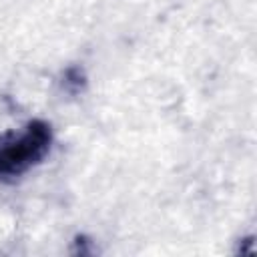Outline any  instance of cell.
<instances>
[{
  "label": "cell",
  "mask_w": 257,
  "mask_h": 257,
  "mask_svg": "<svg viewBox=\"0 0 257 257\" xmlns=\"http://www.w3.org/2000/svg\"><path fill=\"white\" fill-rule=\"evenodd\" d=\"M62 86H64V90L70 92V94L80 92V90L86 86V76H84L82 68H78V66L66 68L64 74H62Z\"/></svg>",
  "instance_id": "cell-2"
},
{
  "label": "cell",
  "mask_w": 257,
  "mask_h": 257,
  "mask_svg": "<svg viewBox=\"0 0 257 257\" xmlns=\"http://www.w3.org/2000/svg\"><path fill=\"white\" fill-rule=\"evenodd\" d=\"M52 145V126L32 118L22 128L0 133V181H14L40 165Z\"/></svg>",
  "instance_id": "cell-1"
}]
</instances>
